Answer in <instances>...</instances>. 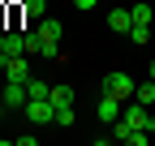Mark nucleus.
I'll return each instance as SVG.
<instances>
[{
	"mask_svg": "<svg viewBox=\"0 0 155 146\" xmlns=\"http://www.w3.org/2000/svg\"><path fill=\"white\" fill-rule=\"evenodd\" d=\"M43 13H48L43 0H22V17H43Z\"/></svg>",
	"mask_w": 155,
	"mask_h": 146,
	"instance_id": "f8f14e48",
	"label": "nucleus"
},
{
	"mask_svg": "<svg viewBox=\"0 0 155 146\" xmlns=\"http://www.w3.org/2000/svg\"><path fill=\"white\" fill-rule=\"evenodd\" d=\"M129 17H134V26H151V17H155V9L147 5V0H138V5H129Z\"/></svg>",
	"mask_w": 155,
	"mask_h": 146,
	"instance_id": "6e6552de",
	"label": "nucleus"
},
{
	"mask_svg": "<svg viewBox=\"0 0 155 146\" xmlns=\"http://www.w3.org/2000/svg\"><path fill=\"white\" fill-rule=\"evenodd\" d=\"M26 52V39L22 30H5V43H0V56H22Z\"/></svg>",
	"mask_w": 155,
	"mask_h": 146,
	"instance_id": "423d86ee",
	"label": "nucleus"
},
{
	"mask_svg": "<svg viewBox=\"0 0 155 146\" xmlns=\"http://www.w3.org/2000/svg\"><path fill=\"white\" fill-rule=\"evenodd\" d=\"M30 95H26V82H5L0 86V107H26Z\"/></svg>",
	"mask_w": 155,
	"mask_h": 146,
	"instance_id": "7ed1b4c3",
	"label": "nucleus"
},
{
	"mask_svg": "<svg viewBox=\"0 0 155 146\" xmlns=\"http://www.w3.org/2000/svg\"><path fill=\"white\" fill-rule=\"evenodd\" d=\"M134 99L151 107V103H155V82H151V78H147V82H138V90H134Z\"/></svg>",
	"mask_w": 155,
	"mask_h": 146,
	"instance_id": "9d476101",
	"label": "nucleus"
},
{
	"mask_svg": "<svg viewBox=\"0 0 155 146\" xmlns=\"http://www.w3.org/2000/svg\"><path fill=\"white\" fill-rule=\"evenodd\" d=\"M26 95H30V99H48V95H52V86H48V82H39V78H30V82H26Z\"/></svg>",
	"mask_w": 155,
	"mask_h": 146,
	"instance_id": "9b49d317",
	"label": "nucleus"
},
{
	"mask_svg": "<svg viewBox=\"0 0 155 146\" xmlns=\"http://www.w3.org/2000/svg\"><path fill=\"white\" fill-rule=\"evenodd\" d=\"M48 99H52L56 107H69V103H73V86H69V82H61V86H52V95H48Z\"/></svg>",
	"mask_w": 155,
	"mask_h": 146,
	"instance_id": "1a4fd4ad",
	"label": "nucleus"
},
{
	"mask_svg": "<svg viewBox=\"0 0 155 146\" xmlns=\"http://www.w3.org/2000/svg\"><path fill=\"white\" fill-rule=\"evenodd\" d=\"M5 82H30L26 52H22V56H5Z\"/></svg>",
	"mask_w": 155,
	"mask_h": 146,
	"instance_id": "20e7f679",
	"label": "nucleus"
},
{
	"mask_svg": "<svg viewBox=\"0 0 155 146\" xmlns=\"http://www.w3.org/2000/svg\"><path fill=\"white\" fill-rule=\"evenodd\" d=\"M56 125H61V129L73 125V103H69V107H56Z\"/></svg>",
	"mask_w": 155,
	"mask_h": 146,
	"instance_id": "ddd939ff",
	"label": "nucleus"
},
{
	"mask_svg": "<svg viewBox=\"0 0 155 146\" xmlns=\"http://www.w3.org/2000/svg\"><path fill=\"white\" fill-rule=\"evenodd\" d=\"M0 73H5V56H0Z\"/></svg>",
	"mask_w": 155,
	"mask_h": 146,
	"instance_id": "a211bd4d",
	"label": "nucleus"
},
{
	"mask_svg": "<svg viewBox=\"0 0 155 146\" xmlns=\"http://www.w3.org/2000/svg\"><path fill=\"white\" fill-rule=\"evenodd\" d=\"M147 78H151V82H155V60H151V65H147Z\"/></svg>",
	"mask_w": 155,
	"mask_h": 146,
	"instance_id": "f3484780",
	"label": "nucleus"
},
{
	"mask_svg": "<svg viewBox=\"0 0 155 146\" xmlns=\"http://www.w3.org/2000/svg\"><path fill=\"white\" fill-rule=\"evenodd\" d=\"M39 56H43V60H56V56H61V43H43V47H39Z\"/></svg>",
	"mask_w": 155,
	"mask_h": 146,
	"instance_id": "4468645a",
	"label": "nucleus"
},
{
	"mask_svg": "<svg viewBox=\"0 0 155 146\" xmlns=\"http://www.w3.org/2000/svg\"><path fill=\"white\" fill-rule=\"evenodd\" d=\"M121 99H112V95H104L99 99V107H95V116H99V125H116V120H121Z\"/></svg>",
	"mask_w": 155,
	"mask_h": 146,
	"instance_id": "39448f33",
	"label": "nucleus"
},
{
	"mask_svg": "<svg viewBox=\"0 0 155 146\" xmlns=\"http://www.w3.org/2000/svg\"><path fill=\"white\" fill-rule=\"evenodd\" d=\"M108 26H112V30H121V34H129V30H134L129 9H112V13H108Z\"/></svg>",
	"mask_w": 155,
	"mask_h": 146,
	"instance_id": "0eeeda50",
	"label": "nucleus"
},
{
	"mask_svg": "<svg viewBox=\"0 0 155 146\" xmlns=\"http://www.w3.org/2000/svg\"><path fill=\"white\" fill-rule=\"evenodd\" d=\"M134 90H138V82H134L129 73H121V69H112V73H104V95H112V99H121V103H129V99H134Z\"/></svg>",
	"mask_w": 155,
	"mask_h": 146,
	"instance_id": "f257e3e1",
	"label": "nucleus"
},
{
	"mask_svg": "<svg viewBox=\"0 0 155 146\" xmlns=\"http://www.w3.org/2000/svg\"><path fill=\"white\" fill-rule=\"evenodd\" d=\"M22 112H26L30 125H56V103H52V99H30Z\"/></svg>",
	"mask_w": 155,
	"mask_h": 146,
	"instance_id": "f03ea898",
	"label": "nucleus"
},
{
	"mask_svg": "<svg viewBox=\"0 0 155 146\" xmlns=\"http://www.w3.org/2000/svg\"><path fill=\"white\" fill-rule=\"evenodd\" d=\"M73 5H78V9L86 13V9H95V5H99V0H73Z\"/></svg>",
	"mask_w": 155,
	"mask_h": 146,
	"instance_id": "dca6fc26",
	"label": "nucleus"
},
{
	"mask_svg": "<svg viewBox=\"0 0 155 146\" xmlns=\"http://www.w3.org/2000/svg\"><path fill=\"white\" fill-rule=\"evenodd\" d=\"M129 39H134V43H147V39H151V26H134Z\"/></svg>",
	"mask_w": 155,
	"mask_h": 146,
	"instance_id": "2eb2a0df",
	"label": "nucleus"
}]
</instances>
